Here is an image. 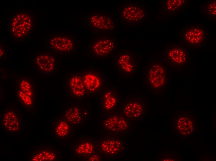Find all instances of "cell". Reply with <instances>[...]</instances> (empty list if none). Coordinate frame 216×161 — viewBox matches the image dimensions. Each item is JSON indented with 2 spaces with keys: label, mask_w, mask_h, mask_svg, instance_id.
<instances>
[{
  "label": "cell",
  "mask_w": 216,
  "mask_h": 161,
  "mask_svg": "<svg viewBox=\"0 0 216 161\" xmlns=\"http://www.w3.org/2000/svg\"><path fill=\"white\" fill-rule=\"evenodd\" d=\"M34 15L25 10L16 11L9 19V33L16 39H24L28 37L34 28Z\"/></svg>",
  "instance_id": "1"
},
{
  "label": "cell",
  "mask_w": 216,
  "mask_h": 161,
  "mask_svg": "<svg viewBox=\"0 0 216 161\" xmlns=\"http://www.w3.org/2000/svg\"><path fill=\"white\" fill-rule=\"evenodd\" d=\"M186 46L179 44L170 43L166 46L165 60L166 63L175 68H183L189 60V51Z\"/></svg>",
  "instance_id": "2"
},
{
  "label": "cell",
  "mask_w": 216,
  "mask_h": 161,
  "mask_svg": "<svg viewBox=\"0 0 216 161\" xmlns=\"http://www.w3.org/2000/svg\"><path fill=\"white\" fill-rule=\"evenodd\" d=\"M147 85L154 90H160L167 85L168 75L165 66L162 63H153L147 68L146 73Z\"/></svg>",
  "instance_id": "3"
},
{
  "label": "cell",
  "mask_w": 216,
  "mask_h": 161,
  "mask_svg": "<svg viewBox=\"0 0 216 161\" xmlns=\"http://www.w3.org/2000/svg\"><path fill=\"white\" fill-rule=\"evenodd\" d=\"M86 93L90 95H96L104 91L105 84L99 72L87 71L81 75Z\"/></svg>",
  "instance_id": "4"
},
{
  "label": "cell",
  "mask_w": 216,
  "mask_h": 161,
  "mask_svg": "<svg viewBox=\"0 0 216 161\" xmlns=\"http://www.w3.org/2000/svg\"><path fill=\"white\" fill-rule=\"evenodd\" d=\"M182 35L183 42L186 46L202 44L207 39L206 30L199 25L186 27L183 29Z\"/></svg>",
  "instance_id": "5"
},
{
  "label": "cell",
  "mask_w": 216,
  "mask_h": 161,
  "mask_svg": "<svg viewBox=\"0 0 216 161\" xmlns=\"http://www.w3.org/2000/svg\"><path fill=\"white\" fill-rule=\"evenodd\" d=\"M122 109L126 119L136 120H140L144 115L145 107L143 102L139 98H133L123 103Z\"/></svg>",
  "instance_id": "6"
},
{
  "label": "cell",
  "mask_w": 216,
  "mask_h": 161,
  "mask_svg": "<svg viewBox=\"0 0 216 161\" xmlns=\"http://www.w3.org/2000/svg\"><path fill=\"white\" fill-rule=\"evenodd\" d=\"M127 119L119 113H112L108 115H105L104 128L112 133H117L124 131L130 128L129 122Z\"/></svg>",
  "instance_id": "7"
},
{
  "label": "cell",
  "mask_w": 216,
  "mask_h": 161,
  "mask_svg": "<svg viewBox=\"0 0 216 161\" xmlns=\"http://www.w3.org/2000/svg\"><path fill=\"white\" fill-rule=\"evenodd\" d=\"M48 45L50 48L55 53L66 54L74 50L75 42L69 36L57 34L50 38Z\"/></svg>",
  "instance_id": "8"
},
{
  "label": "cell",
  "mask_w": 216,
  "mask_h": 161,
  "mask_svg": "<svg viewBox=\"0 0 216 161\" xmlns=\"http://www.w3.org/2000/svg\"><path fill=\"white\" fill-rule=\"evenodd\" d=\"M115 47V41L112 38L99 37L92 43L90 51L95 56L102 58L110 55L114 50Z\"/></svg>",
  "instance_id": "9"
},
{
  "label": "cell",
  "mask_w": 216,
  "mask_h": 161,
  "mask_svg": "<svg viewBox=\"0 0 216 161\" xmlns=\"http://www.w3.org/2000/svg\"><path fill=\"white\" fill-rule=\"evenodd\" d=\"M96 144L97 148L102 155H116L121 152L124 147L122 140L115 137H104Z\"/></svg>",
  "instance_id": "10"
},
{
  "label": "cell",
  "mask_w": 216,
  "mask_h": 161,
  "mask_svg": "<svg viewBox=\"0 0 216 161\" xmlns=\"http://www.w3.org/2000/svg\"><path fill=\"white\" fill-rule=\"evenodd\" d=\"M34 68L44 74H51L56 68V59L51 54L37 53L34 56Z\"/></svg>",
  "instance_id": "11"
},
{
  "label": "cell",
  "mask_w": 216,
  "mask_h": 161,
  "mask_svg": "<svg viewBox=\"0 0 216 161\" xmlns=\"http://www.w3.org/2000/svg\"><path fill=\"white\" fill-rule=\"evenodd\" d=\"M114 23L108 16L103 14L90 15L88 19V28L92 31H106L113 30Z\"/></svg>",
  "instance_id": "12"
},
{
  "label": "cell",
  "mask_w": 216,
  "mask_h": 161,
  "mask_svg": "<svg viewBox=\"0 0 216 161\" xmlns=\"http://www.w3.org/2000/svg\"><path fill=\"white\" fill-rule=\"evenodd\" d=\"M122 18L131 23H137L144 19V10L138 5L132 4L124 5L121 11Z\"/></svg>",
  "instance_id": "13"
},
{
  "label": "cell",
  "mask_w": 216,
  "mask_h": 161,
  "mask_svg": "<svg viewBox=\"0 0 216 161\" xmlns=\"http://www.w3.org/2000/svg\"><path fill=\"white\" fill-rule=\"evenodd\" d=\"M116 67L119 73L122 75H129L133 73L136 68L134 57L126 53L119 54L115 60Z\"/></svg>",
  "instance_id": "14"
},
{
  "label": "cell",
  "mask_w": 216,
  "mask_h": 161,
  "mask_svg": "<svg viewBox=\"0 0 216 161\" xmlns=\"http://www.w3.org/2000/svg\"><path fill=\"white\" fill-rule=\"evenodd\" d=\"M1 121L4 129L9 132L16 133L20 129V117L13 110L9 109L6 111L2 115Z\"/></svg>",
  "instance_id": "15"
},
{
  "label": "cell",
  "mask_w": 216,
  "mask_h": 161,
  "mask_svg": "<svg viewBox=\"0 0 216 161\" xmlns=\"http://www.w3.org/2000/svg\"><path fill=\"white\" fill-rule=\"evenodd\" d=\"M68 91L77 99H83L86 91L82 75L79 73L75 74L69 79L68 82Z\"/></svg>",
  "instance_id": "16"
},
{
  "label": "cell",
  "mask_w": 216,
  "mask_h": 161,
  "mask_svg": "<svg viewBox=\"0 0 216 161\" xmlns=\"http://www.w3.org/2000/svg\"><path fill=\"white\" fill-rule=\"evenodd\" d=\"M96 148V142L91 139H81L74 145L73 154L75 157L83 159L93 153Z\"/></svg>",
  "instance_id": "17"
},
{
  "label": "cell",
  "mask_w": 216,
  "mask_h": 161,
  "mask_svg": "<svg viewBox=\"0 0 216 161\" xmlns=\"http://www.w3.org/2000/svg\"><path fill=\"white\" fill-rule=\"evenodd\" d=\"M83 108L77 105H71L65 111L61 119L70 124L77 125L82 124L85 115Z\"/></svg>",
  "instance_id": "18"
},
{
  "label": "cell",
  "mask_w": 216,
  "mask_h": 161,
  "mask_svg": "<svg viewBox=\"0 0 216 161\" xmlns=\"http://www.w3.org/2000/svg\"><path fill=\"white\" fill-rule=\"evenodd\" d=\"M57 152L54 149L45 147L37 148L32 153L29 160L32 161H54L58 159Z\"/></svg>",
  "instance_id": "19"
},
{
  "label": "cell",
  "mask_w": 216,
  "mask_h": 161,
  "mask_svg": "<svg viewBox=\"0 0 216 161\" xmlns=\"http://www.w3.org/2000/svg\"><path fill=\"white\" fill-rule=\"evenodd\" d=\"M118 91L114 88L109 89L104 92L102 106L106 110H110L115 108L119 102Z\"/></svg>",
  "instance_id": "20"
},
{
  "label": "cell",
  "mask_w": 216,
  "mask_h": 161,
  "mask_svg": "<svg viewBox=\"0 0 216 161\" xmlns=\"http://www.w3.org/2000/svg\"><path fill=\"white\" fill-rule=\"evenodd\" d=\"M70 123L61 119L54 126V135L59 139H64L68 137L70 132Z\"/></svg>",
  "instance_id": "21"
},
{
  "label": "cell",
  "mask_w": 216,
  "mask_h": 161,
  "mask_svg": "<svg viewBox=\"0 0 216 161\" xmlns=\"http://www.w3.org/2000/svg\"><path fill=\"white\" fill-rule=\"evenodd\" d=\"M187 2L186 0H166L163 3V9L167 11H182L184 9Z\"/></svg>",
  "instance_id": "22"
},
{
  "label": "cell",
  "mask_w": 216,
  "mask_h": 161,
  "mask_svg": "<svg viewBox=\"0 0 216 161\" xmlns=\"http://www.w3.org/2000/svg\"><path fill=\"white\" fill-rule=\"evenodd\" d=\"M19 89L34 99L35 90L34 85L28 79L23 78L20 80Z\"/></svg>",
  "instance_id": "23"
},
{
  "label": "cell",
  "mask_w": 216,
  "mask_h": 161,
  "mask_svg": "<svg viewBox=\"0 0 216 161\" xmlns=\"http://www.w3.org/2000/svg\"><path fill=\"white\" fill-rule=\"evenodd\" d=\"M19 100L27 108H31L34 105V99L19 89L17 92Z\"/></svg>",
  "instance_id": "24"
},
{
  "label": "cell",
  "mask_w": 216,
  "mask_h": 161,
  "mask_svg": "<svg viewBox=\"0 0 216 161\" xmlns=\"http://www.w3.org/2000/svg\"><path fill=\"white\" fill-rule=\"evenodd\" d=\"M205 13L208 14L212 17L216 16V2L215 0H209L203 6Z\"/></svg>",
  "instance_id": "25"
},
{
  "label": "cell",
  "mask_w": 216,
  "mask_h": 161,
  "mask_svg": "<svg viewBox=\"0 0 216 161\" xmlns=\"http://www.w3.org/2000/svg\"><path fill=\"white\" fill-rule=\"evenodd\" d=\"M102 155L100 152L98 151L97 152H94L90 155L83 159L84 161H98L101 159Z\"/></svg>",
  "instance_id": "26"
}]
</instances>
